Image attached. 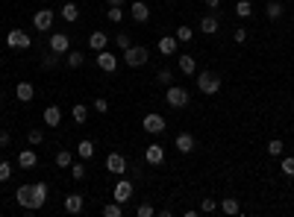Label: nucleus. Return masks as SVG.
I'll use <instances>...</instances> for the list:
<instances>
[{
    "label": "nucleus",
    "mask_w": 294,
    "mask_h": 217,
    "mask_svg": "<svg viewBox=\"0 0 294 217\" xmlns=\"http://www.w3.org/2000/svg\"><path fill=\"white\" fill-rule=\"evenodd\" d=\"M147 59H150V50H147V47H141V44H130V47L124 50V62H127L130 67L147 65Z\"/></svg>",
    "instance_id": "1"
},
{
    "label": "nucleus",
    "mask_w": 294,
    "mask_h": 217,
    "mask_svg": "<svg viewBox=\"0 0 294 217\" xmlns=\"http://www.w3.org/2000/svg\"><path fill=\"white\" fill-rule=\"evenodd\" d=\"M30 44H33V35L24 33V30H9L6 33V47L9 50H30Z\"/></svg>",
    "instance_id": "2"
},
{
    "label": "nucleus",
    "mask_w": 294,
    "mask_h": 217,
    "mask_svg": "<svg viewBox=\"0 0 294 217\" xmlns=\"http://www.w3.org/2000/svg\"><path fill=\"white\" fill-rule=\"evenodd\" d=\"M197 88H200L203 94H218V91H221V77L212 74V70H200V74H197Z\"/></svg>",
    "instance_id": "3"
},
{
    "label": "nucleus",
    "mask_w": 294,
    "mask_h": 217,
    "mask_svg": "<svg viewBox=\"0 0 294 217\" xmlns=\"http://www.w3.org/2000/svg\"><path fill=\"white\" fill-rule=\"evenodd\" d=\"M165 103L171 109H183V106H189V91L183 85H168L165 88Z\"/></svg>",
    "instance_id": "4"
},
{
    "label": "nucleus",
    "mask_w": 294,
    "mask_h": 217,
    "mask_svg": "<svg viewBox=\"0 0 294 217\" xmlns=\"http://www.w3.org/2000/svg\"><path fill=\"white\" fill-rule=\"evenodd\" d=\"M141 126H144V132H147V135H162V132H165V117L156 115V112H150V115H144Z\"/></svg>",
    "instance_id": "5"
},
{
    "label": "nucleus",
    "mask_w": 294,
    "mask_h": 217,
    "mask_svg": "<svg viewBox=\"0 0 294 217\" xmlns=\"http://www.w3.org/2000/svg\"><path fill=\"white\" fill-rule=\"evenodd\" d=\"M133 191H136V185L130 182V179H121V182L115 185V191H112V200L121 202V205H127V202L133 200Z\"/></svg>",
    "instance_id": "6"
},
{
    "label": "nucleus",
    "mask_w": 294,
    "mask_h": 217,
    "mask_svg": "<svg viewBox=\"0 0 294 217\" xmlns=\"http://www.w3.org/2000/svg\"><path fill=\"white\" fill-rule=\"evenodd\" d=\"M33 27L38 33H50L53 30V9H38L33 15Z\"/></svg>",
    "instance_id": "7"
},
{
    "label": "nucleus",
    "mask_w": 294,
    "mask_h": 217,
    "mask_svg": "<svg viewBox=\"0 0 294 217\" xmlns=\"http://www.w3.org/2000/svg\"><path fill=\"white\" fill-rule=\"evenodd\" d=\"M50 50H53V53H59V56H65V53L71 50V38H68V33H56V30H53V33H50Z\"/></svg>",
    "instance_id": "8"
},
{
    "label": "nucleus",
    "mask_w": 294,
    "mask_h": 217,
    "mask_svg": "<svg viewBox=\"0 0 294 217\" xmlns=\"http://www.w3.org/2000/svg\"><path fill=\"white\" fill-rule=\"evenodd\" d=\"M97 67L106 70V74H115V70H118V56L109 53V50H100L97 53Z\"/></svg>",
    "instance_id": "9"
},
{
    "label": "nucleus",
    "mask_w": 294,
    "mask_h": 217,
    "mask_svg": "<svg viewBox=\"0 0 294 217\" xmlns=\"http://www.w3.org/2000/svg\"><path fill=\"white\" fill-rule=\"evenodd\" d=\"M144 162L153 165V167H159L162 162H165V147H162V144H147V150H144Z\"/></svg>",
    "instance_id": "10"
},
{
    "label": "nucleus",
    "mask_w": 294,
    "mask_h": 217,
    "mask_svg": "<svg viewBox=\"0 0 294 217\" xmlns=\"http://www.w3.org/2000/svg\"><path fill=\"white\" fill-rule=\"evenodd\" d=\"M15 202L21 205V208H30V211H35V208H33V185H18Z\"/></svg>",
    "instance_id": "11"
},
{
    "label": "nucleus",
    "mask_w": 294,
    "mask_h": 217,
    "mask_svg": "<svg viewBox=\"0 0 294 217\" xmlns=\"http://www.w3.org/2000/svg\"><path fill=\"white\" fill-rule=\"evenodd\" d=\"M130 15H133V21H139V24H147V21H150V6H147L144 0H136V3L130 6Z\"/></svg>",
    "instance_id": "12"
},
{
    "label": "nucleus",
    "mask_w": 294,
    "mask_h": 217,
    "mask_svg": "<svg viewBox=\"0 0 294 217\" xmlns=\"http://www.w3.org/2000/svg\"><path fill=\"white\" fill-rule=\"evenodd\" d=\"M106 170L109 173H124L127 170V159H124L121 153H109L106 156Z\"/></svg>",
    "instance_id": "13"
},
{
    "label": "nucleus",
    "mask_w": 294,
    "mask_h": 217,
    "mask_svg": "<svg viewBox=\"0 0 294 217\" xmlns=\"http://www.w3.org/2000/svg\"><path fill=\"white\" fill-rule=\"evenodd\" d=\"M47 182H33V208H41L47 202Z\"/></svg>",
    "instance_id": "14"
},
{
    "label": "nucleus",
    "mask_w": 294,
    "mask_h": 217,
    "mask_svg": "<svg viewBox=\"0 0 294 217\" xmlns=\"http://www.w3.org/2000/svg\"><path fill=\"white\" fill-rule=\"evenodd\" d=\"M173 147H177V153H183V156L191 153L194 150V135L191 132H180L177 135V141H173Z\"/></svg>",
    "instance_id": "15"
},
{
    "label": "nucleus",
    "mask_w": 294,
    "mask_h": 217,
    "mask_svg": "<svg viewBox=\"0 0 294 217\" xmlns=\"http://www.w3.org/2000/svg\"><path fill=\"white\" fill-rule=\"evenodd\" d=\"M15 97H18V103H30L35 97V88H33V83H18L15 85Z\"/></svg>",
    "instance_id": "16"
},
{
    "label": "nucleus",
    "mask_w": 294,
    "mask_h": 217,
    "mask_svg": "<svg viewBox=\"0 0 294 217\" xmlns=\"http://www.w3.org/2000/svg\"><path fill=\"white\" fill-rule=\"evenodd\" d=\"M88 47H91L94 53L106 50V47H109V35L100 33V30H97V33H91V35H88Z\"/></svg>",
    "instance_id": "17"
},
{
    "label": "nucleus",
    "mask_w": 294,
    "mask_h": 217,
    "mask_svg": "<svg viewBox=\"0 0 294 217\" xmlns=\"http://www.w3.org/2000/svg\"><path fill=\"white\" fill-rule=\"evenodd\" d=\"M177 47H180L177 35H162V38H159V53H162V56H173Z\"/></svg>",
    "instance_id": "18"
},
{
    "label": "nucleus",
    "mask_w": 294,
    "mask_h": 217,
    "mask_svg": "<svg viewBox=\"0 0 294 217\" xmlns=\"http://www.w3.org/2000/svg\"><path fill=\"white\" fill-rule=\"evenodd\" d=\"M83 208H86V200H83L80 194H68V197H65V211H68V214H80Z\"/></svg>",
    "instance_id": "19"
},
{
    "label": "nucleus",
    "mask_w": 294,
    "mask_h": 217,
    "mask_svg": "<svg viewBox=\"0 0 294 217\" xmlns=\"http://www.w3.org/2000/svg\"><path fill=\"white\" fill-rule=\"evenodd\" d=\"M18 165L24 167V170H33V167L38 165V156H35V150H21V153H18Z\"/></svg>",
    "instance_id": "20"
},
{
    "label": "nucleus",
    "mask_w": 294,
    "mask_h": 217,
    "mask_svg": "<svg viewBox=\"0 0 294 217\" xmlns=\"http://www.w3.org/2000/svg\"><path fill=\"white\" fill-rule=\"evenodd\" d=\"M282 12H285V9H282V0H268V3H265V15L271 18V21H279Z\"/></svg>",
    "instance_id": "21"
},
{
    "label": "nucleus",
    "mask_w": 294,
    "mask_h": 217,
    "mask_svg": "<svg viewBox=\"0 0 294 217\" xmlns=\"http://www.w3.org/2000/svg\"><path fill=\"white\" fill-rule=\"evenodd\" d=\"M44 123H47V126H59V123H62V109H59V106H47V109H44Z\"/></svg>",
    "instance_id": "22"
},
{
    "label": "nucleus",
    "mask_w": 294,
    "mask_h": 217,
    "mask_svg": "<svg viewBox=\"0 0 294 217\" xmlns=\"http://www.w3.org/2000/svg\"><path fill=\"white\" fill-rule=\"evenodd\" d=\"M180 70H183L186 77H194V74H197V62H194V56H189V53L180 56Z\"/></svg>",
    "instance_id": "23"
},
{
    "label": "nucleus",
    "mask_w": 294,
    "mask_h": 217,
    "mask_svg": "<svg viewBox=\"0 0 294 217\" xmlns=\"http://www.w3.org/2000/svg\"><path fill=\"white\" fill-rule=\"evenodd\" d=\"M200 33H206V35L218 33V15H203L200 18Z\"/></svg>",
    "instance_id": "24"
},
{
    "label": "nucleus",
    "mask_w": 294,
    "mask_h": 217,
    "mask_svg": "<svg viewBox=\"0 0 294 217\" xmlns=\"http://www.w3.org/2000/svg\"><path fill=\"white\" fill-rule=\"evenodd\" d=\"M71 117H74V123H86V120H88V106H86V103H74Z\"/></svg>",
    "instance_id": "25"
},
{
    "label": "nucleus",
    "mask_w": 294,
    "mask_h": 217,
    "mask_svg": "<svg viewBox=\"0 0 294 217\" xmlns=\"http://www.w3.org/2000/svg\"><path fill=\"white\" fill-rule=\"evenodd\" d=\"M77 156H80V159H83V162H88V159H91V156H94V144H91V141H80V144H77Z\"/></svg>",
    "instance_id": "26"
},
{
    "label": "nucleus",
    "mask_w": 294,
    "mask_h": 217,
    "mask_svg": "<svg viewBox=\"0 0 294 217\" xmlns=\"http://www.w3.org/2000/svg\"><path fill=\"white\" fill-rule=\"evenodd\" d=\"M100 214H103V217H121L124 214V205H121V202H106L103 208H100Z\"/></svg>",
    "instance_id": "27"
},
{
    "label": "nucleus",
    "mask_w": 294,
    "mask_h": 217,
    "mask_svg": "<svg viewBox=\"0 0 294 217\" xmlns=\"http://www.w3.org/2000/svg\"><path fill=\"white\" fill-rule=\"evenodd\" d=\"M65 62H68V67H83L86 56H83L80 50H68V53H65Z\"/></svg>",
    "instance_id": "28"
},
{
    "label": "nucleus",
    "mask_w": 294,
    "mask_h": 217,
    "mask_svg": "<svg viewBox=\"0 0 294 217\" xmlns=\"http://www.w3.org/2000/svg\"><path fill=\"white\" fill-rule=\"evenodd\" d=\"M221 211H224V214H239V211H242V205H239V200L226 197V200H221Z\"/></svg>",
    "instance_id": "29"
},
{
    "label": "nucleus",
    "mask_w": 294,
    "mask_h": 217,
    "mask_svg": "<svg viewBox=\"0 0 294 217\" xmlns=\"http://www.w3.org/2000/svg\"><path fill=\"white\" fill-rule=\"evenodd\" d=\"M62 18H65L68 24H74V21L80 18V9H77V3H65V6H62Z\"/></svg>",
    "instance_id": "30"
},
{
    "label": "nucleus",
    "mask_w": 294,
    "mask_h": 217,
    "mask_svg": "<svg viewBox=\"0 0 294 217\" xmlns=\"http://www.w3.org/2000/svg\"><path fill=\"white\" fill-rule=\"evenodd\" d=\"M74 165V153L71 150H59L56 153V167H71Z\"/></svg>",
    "instance_id": "31"
},
{
    "label": "nucleus",
    "mask_w": 294,
    "mask_h": 217,
    "mask_svg": "<svg viewBox=\"0 0 294 217\" xmlns=\"http://www.w3.org/2000/svg\"><path fill=\"white\" fill-rule=\"evenodd\" d=\"M236 15L239 18H250L253 15V3H250V0H239V3H236Z\"/></svg>",
    "instance_id": "32"
},
{
    "label": "nucleus",
    "mask_w": 294,
    "mask_h": 217,
    "mask_svg": "<svg viewBox=\"0 0 294 217\" xmlns=\"http://www.w3.org/2000/svg\"><path fill=\"white\" fill-rule=\"evenodd\" d=\"M191 38H194V30H191V27H186V24L177 27V41H180V44H189Z\"/></svg>",
    "instance_id": "33"
},
{
    "label": "nucleus",
    "mask_w": 294,
    "mask_h": 217,
    "mask_svg": "<svg viewBox=\"0 0 294 217\" xmlns=\"http://www.w3.org/2000/svg\"><path fill=\"white\" fill-rule=\"evenodd\" d=\"M106 18H109L112 24H121V21H124V9H121V6H109V12H106Z\"/></svg>",
    "instance_id": "34"
},
{
    "label": "nucleus",
    "mask_w": 294,
    "mask_h": 217,
    "mask_svg": "<svg viewBox=\"0 0 294 217\" xmlns=\"http://www.w3.org/2000/svg\"><path fill=\"white\" fill-rule=\"evenodd\" d=\"M265 150H268V156H282L285 147H282V141H279V138H274V141H268V147H265Z\"/></svg>",
    "instance_id": "35"
},
{
    "label": "nucleus",
    "mask_w": 294,
    "mask_h": 217,
    "mask_svg": "<svg viewBox=\"0 0 294 217\" xmlns=\"http://www.w3.org/2000/svg\"><path fill=\"white\" fill-rule=\"evenodd\" d=\"M71 176H74L77 182L86 179V165H83V162H74V165H71Z\"/></svg>",
    "instance_id": "36"
},
{
    "label": "nucleus",
    "mask_w": 294,
    "mask_h": 217,
    "mask_svg": "<svg viewBox=\"0 0 294 217\" xmlns=\"http://www.w3.org/2000/svg\"><path fill=\"white\" fill-rule=\"evenodd\" d=\"M171 70H168V67H162V70H159V74H156V83L159 85H165V88H168V85H171Z\"/></svg>",
    "instance_id": "37"
},
{
    "label": "nucleus",
    "mask_w": 294,
    "mask_h": 217,
    "mask_svg": "<svg viewBox=\"0 0 294 217\" xmlns=\"http://www.w3.org/2000/svg\"><path fill=\"white\" fill-rule=\"evenodd\" d=\"M27 141H30L33 147H38V144L44 141V132H41V129H30V132H27Z\"/></svg>",
    "instance_id": "38"
},
{
    "label": "nucleus",
    "mask_w": 294,
    "mask_h": 217,
    "mask_svg": "<svg viewBox=\"0 0 294 217\" xmlns=\"http://www.w3.org/2000/svg\"><path fill=\"white\" fill-rule=\"evenodd\" d=\"M115 44H118L121 50H127V47L133 44V38H130V33H118V35H115Z\"/></svg>",
    "instance_id": "39"
},
{
    "label": "nucleus",
    "mask_w": 294,
    "mask_h": 217,
    "mask_svg": "<svg viewBox=\"0 0 294 217\" xmlns=\"http://www.w3.org/2000/svg\"><path fill=\"white\" fill-rule=\"evenodd\" d=\"M9 179H12V165L0 162V182H9Z\"/></svg>",
    "instance_id": "40"
},
{
    "label": "nucleus",
    "mask_w": 294,
    "mask_h": 217,
    "mask_svg": "<svg viewBox=\"0 0 294 217\" xmlns=\"http://www.w3.org/2000/svg\"><path fill=\"white\" fill-rule=\"evenodd\" d=\"M279 167H282V173H285V176H294V156H285Z\"/></svg>",
    "instance_id": "41"
},
{
    "label": "nucleus",
    "mask_w": 294,
    "mask_h": 217,
    "mask_svg": "<svg viewBox=\"0 0 294 217\" xmlns=\"http://www.w3.org/2000/svg\"><path fill=\"white\" fill-rule=\"evenodd\" d=\"M215 208H218V202L212 200V197H206V200L200 202V211H203V214H212V211H215Z\"/></svg>",
    "instance_id": "42"
},
{
    "label": "nucleus",
    "mask_w": 294,
    "mask_h": 217,
    "mask_svg": "<svg viewBox=\"0 0 294 217\" xmlns=\"http://www.w3.org/2000/svg\"><path fill=\"white\" fill-rule=\"evenodd\" d=\"M56 62H59V53H53V50H50V56H44L41 67H44V70H50V67H56Z\"/></svg>",
    "instance_id": "43"
},
{
    "label": "nucleus",
    "mask_w": 294,
    "mask_h": 217,
    "mask_svg": "<svg viewBox=\"0 0 294 217\" xmlns=\"http://www.w3.org/2000/svg\"><path fill=\"white\" fill-rule=\"evenodd\" d=\"M94 112H97V115H106V112H109V100L97 97V100H94Z\"/></svg>",
    "instance_id": "44"
},
{
    "label": "nucleus",
    "mask_w": 294,
    "mask_h": 217,
    "mask_svg": "<svg viewBox=\"0 0 294 217\" xmlns=\"http://www.w3.org/2000/svg\"><path fill=\"white\" fill-rule=\"evenodd\" d=\"M136 214H139V217H153L156 211H153V205H147V202H141L139 208H136Z\"/></svg>",
    "instance_id": "45"
},
{
    "label": "nucleus",
    "mask_w": 294,
    "mask_h": 217,
    "mask_svg": "<svg viewBox=\"0 0 294 217\" xmlns=\"http://www.w3.org/2000/svg\"><path fill=\"white\" fill-rule=\"evenodd\" d=\"M247 30H244V27H239V30H236V33H232V38H236V44H244V41H247Z\"/></svg>",
    "instance_id": "46"
},
{
    "label": "nucleus",
    "mask_w": 294,
    "mask_h": 217,
    "mask_svg": "<svg viewBox=\"0 0 294 217\" xmlns=\"http://www.w3.org/2000/svg\"><path fill=\"white\" fill-rule=\"evenodd\" d=\"M9 141H12V135L6 132V129H0V147H6Z\"/></svg>",
    "instance_id": "47"
},
{
    "label": "nucleus",
    "mask_w": 294,
    "mask_h": 217,
    "mask_svg": "<svg viewBox=\"0 0 294 217\" xmlns=\"http://www.w3.org/2000/svg\"><path fill=\"white\" fill-rule=\"evenodd\" d=\"M206 6H209V9H215V12H218V6H221V0H206Z\"/></svg>",
    "instance_id": "48"
},
{
    "label": "nucleus",
    "mask_w": 294,
    "mask_h": 217,
    "mask_svg": "<svg viewBox=\"0 0 294 217\" xmlns=\"http://www.w3.org/2000/svg\"><path fill=\"white\" fill-rule=\"evenodd\" d=\"M106 3H109V6H124L127 0H106Z\"/></svg>",
    "instance_id": "49"
},
{
    "label": "nucleus",
    "mask_w": 294,
    "mask_h": 217,
    "mask_svg": "<svg viewBox=\"0 0 294 217\" xmlns=\"http://www.w3.org/2000/svg\"><path fill=\"white\" fill-rule=\"evenodd\" d=\"M168 3H173V0H168Z\"/></svg>",
    "instance_id": "50"
},
{
    "label": "nucleus",
    "mask_w": 294,
    "mask_h": 217,
    "mask_svg": "<svg viewBox=\"0 0 294 217\" xmlns=\"http://www.w3.org/2000/svg\"><path fill=\"white\" fill-rule=\"evenodd\" d=\"M282 3H285V0H282Z\"/></svg>",
    "instance_id": "51"
}]
</instances>
